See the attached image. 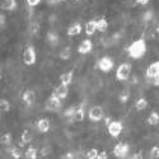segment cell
<instances>
[{
  "instance_id": "6da1fadb",
  "label": "cell",
  "mask_w": 159,
  "mask_h": 159,
  "mask_svg": "<svg viewBox=\"0 0 159 159\" xmlns=\"http://www.w3.org/2000/svg\"><path fill=\"white\" fill-rule=\"evenodd\" d=\"M127 54L131 59H141L145 54H147V43H145V39L139 38L136 41L132 42L129 47H127Z\"/></svg>"
},
{
  "instance_id": "7a4b0ae2",
  "label": "cell",
  "mask_w": 159,
  "mask_h": 159,
  "mask_svg": "<svg viewBox=\"0 0 159 159\" xmlns=\"http://www.w3.org/2000/svg\"><path fill=\"white\" fill-rule=\"evenodd\" d=\"M131 70H132L131 64H129V62H122V64L117 68V70H116V78H117V80L126 82L127 79L130 78V75H131Z\"/></svg>"
},
{
  "instance_id": "3957f363",
  "label": "cell",
  "mask_w": 159,
  "mask_h": 159,
  "mask_svg": "<svg viewBox=\"0 0 159 159\" xmlns=\"http://www.w3.org/2000/svg\"><path fill=\"white\" fill-rule=\"evenodd\" d=\"M37 60V54L33 46H27L25 50L23 51V62L27 66H32L36 64Z\"/></svg>"
},
{
  "instance_id": "277c9868",
  "label": "cell",
  "mask_w": 159,
  "mask_h": 159,
  "mask_svg": "<svg viewBox=\"0 0 159 159\" xmlns=\"http://www.w3.org/2000/svg\"><path fill=\"white\" fill-rule=\"evenodd\" d=\"M103 117H104V112L101 106H93L88 111V118L92 122H99L103 120Z\"/></svg>"
},
{
  "instance_id": "5b68a950",
  "label": "cell",
  "mask_w": 159,
  "mask_h": 159,
  "mask_svg": "<svg viewBox=\"0 0 159 159\" xmlns=\"http://www.w3.org/2000/svg\"><path fill=\"white\" fill-rule=\"evenodd\" d=\"M129 152H130L129 144L122 143V141L117 143V144L115 145V148H113V155H115L116 158H118V159H125V158L127 157Z\"/></svg>"
},
{
  "instance_id": "8992f818",
  "label": "cell",
  "mask_w": 159,
  "mask_h": 159,
  "mask_svg": "<svg viewBox=\"0 0 159 159\" xmlns=\"http://www.w3.org/2000/svg\"><path fill=\"white\" fill-rule=\"evenodd\" d=\"M113 60L110 56H103L97 61V68L103 71V73H108L113 69Z\"/></svg>"
},
{
  "instance_id": "52a82bcc",
  "label": "cell",
  "mask_w": 159,
  "mask_h": 159,
  "mask_svg": "<svg viewBox=\"0 0 159 159\" xmlns=\"http://www.w3.org/2000/svg\"><path fill=\"white\" fill-rule=\"evenodd\" d=\"M124 130V124L121 121H111V124L107 126V131L112 138H118L121 135V132Z\"/></svg>"
},
{
  "instance_id": "ba28073f",
  "label": "cell",
  "mask_w": 159,
  "mask_h": 159,
  "mask_svg": "<svg viewBox=\"0 0 159 159\" xmlns=\"http://www.w3.org/2000/svg\"><path fill=\"white\" fill-rule=\"evenodd\" d=\"M61 107V99L57 98L56 96L51 94L47 99H46V103H45V108L47 111H57L60 110Z\"/></svg>"
},
{
  "instance_id": "9c48e42d",
  "label": "cell",
  "mask_w": 159,
  "mask_h": 159,
  "mask_svg": "<svg viewBox=\"0 0 159 159\" xmlns=\"http://www.w3.org/2000/svg\"><path fill=\"white\" fill-rule=\"evenodd\" d=\"M92 50H93V42L90 41V39H83V41L80 42V45L78 46V52L80 55H88L92 52Z\"/></svg>"
},
{
  "instance_id": "30bf717a",
  "label": "cell",
  "mask_w": 159,
  "mask_h": 159,
  "mask_svg": "<svg viewBox=\"0 0 159 159\" xmlns=\"http://www.w3.org/2000/svg\"><path fill=\"white\" fill-rule=\"evenodd\" d=\"M52 94L56 96L57 98H60L61 101L65 99L66 97H68V94H69V85H65V84H61V83H60V84L54 89Z\"/></svg>"
},
{
  "instance_id": "8fae6325",
  "label": "cell",
  "mask_w": 159,
  "mask_h": 159,
  "mask_svg": "<svg viewBox=\"0 0 159 159\" xmlns=\"http://www.w3.org/2000/svg\"><path fill=\"white\" fill-rule=\"evenodd\" d=\"M36 93H34V90H32V89H27L23 93V96H22V99H23V102L27 104V106H33L34 104V102H36Z\"/></svg>"
},
{
  "instance_id": "7c38bea8",
  "label": "cell",
  "mask_w": 159,
  "mask_h": 159,
  "mask_svg": "<svg viewBox=\"0 0 159 159\" xmlns=\"http://www.w3.org/2000/svg\"><path fill=\"white\" fill-rule=\"evenodd\" d=\"M83 31V27H82V24L79 23V22H75L73 24H70L68 30H66V33H68L69 37H74V36H78V34H80Z\"/></svg>"
},
{
  "instance_id": "4fadbf2b",
  "label": "cell",
  "mask_w": 159,
  "mask_h": 159,
  "mask_svg": "<svg viewBox=\"0 0 159 159\" xmlns=\"http://www.w3.org/2000/svg\"><path fill=\"white\" fill-rule=\"evenodd\" d=\"M46 42H47L50 46L55 47V46H57L59 42H60V37H59V34H57L56 32L48 31V32L46 33Z\"/></svg>"
},
{
  "instance_id": "5bb4252c",
  "label": "cell",
  "mask_w": 159,
  "mask_h": 159,
  "mask_svg": "<svg viewBox=\"0 0 159 159\" xmlns=\"http://www.w3.org/2000/svg\"><path fill=\"white\" fill-rule=\"evenodd\" d=\"M159 73V60L152 62L148 68H147V71H145V74H147V78H150V79H154V76Z\"/></svg>"
},
{
  "instance_id": "9a60e30c",
  "label": "cell",
  "mask_w": 159,
  "mask_h": 159,
  "mask_svg": "<svg viewBox=\"0 0 159 159\" xmlns=\"http://www.w3.org/2000/svg\"><path fill=\"white\" fill-rule=\"evenodd\" d=\"M50 127H51V124H50L48 118H39V120L37 121V130L41 132V134H46V132H48Z\"/></svg>"
},
{
  "instance_id": "2e32d148",
  "label": "cell",
  "mask_w": 159,
  "mask_h": 159,
  "mask_svg": "<svg viewBox=\"0 0 159 159\" xmlns=\"http://www.w3.org/2000/svg\"><path fill=\"white\" fill-rule=\"evenodd\" d=\"M97 30V20L96 19H90L85 23V33L87 36H93Z\"/></svg>"
},
{
  "instance_id": "e0dca14e",
  "label": "cell",
  "mask_w": 159,
  "mask_h": 159,
  "mask_svg": "<svg viewBox=\"0 0 159 159\" xmlns=\"http://www.w3.org/2000/svg\"><path fill=\"white\" fill-rule=\"evenodd\" d=\"M60 83L61 84H65V85H70L74 80V71H68V73H64L60 75Z\"/></svg>"
},
{
  "instance_id": "ac0fdd59",
  "label": "cell",
  "mask_w": 159,
  "mask_h": 159,
  "mask_svg": "<svg viewBox=\"0 0 159 159\" xmlns=\"http://www.w3.org/2000/svg\"><path fill=\"white\" fill-rule=\"evenodd\" d=\"M84 117H85V111H84V104L83 103H80L76 107V112H75V116L73 117L74 120L76 121V122H82L83 120H84Z\"/></svg>"
},
{
  "instance_id": "d6986e66",
  "label": "cell",
  "mask_w": 159,
  "mask_h": 159,
  "mask_svg": "<svg viewBox=\"0 0 159 159\" xmlns=\"http://www.w3.org/2000/svg\"><path fill=\"white\" fill-rule=\"evenodd\" d=\"M17 5H18L17 0H3V2H2V9L7 10V11L16 10Z\"/></svg>"
},
{
  "instance_id": "ffe728a7",
  "label": "cell",
  "mask_w": 159,
  "mask_h": 159,
  "mask_svg": "<svg viewBox=\"0 0 159 159\" xmlns=\"http://www.w3.org/2000/svg\"><path fill=\"white\" fill-rule=\"evenodd\" d=\"M97 30L101 32V33H104L106 31L108 30V22L106 18H99L97 20Z\"/></svg>"
},
{
  "instance_id": "44dd1931",
  "label": "cell",
  "mask_w": 159,
  "mask_h": 159,
  "mask_svg": "<svg viewBox=\"0 0 159 159\" xmlns=\"http://www.w3.org/2000/svg\"><path fill=\"white\" fill-rule=\"evenodd\" d=\"M7 152H8V153H10V155L13 157V159H20V158H22V155H23L22 149H20V148H18V147L8 148V149H7Z\"/></svg>"
},
{
  "instance_id": "7402d4cb",
  "label": "cell",
  "mask_w": 159,
  "mask_h": 159,
  "mask_svg": "<svg viewBox=\"0 0 159 159\" xmlns=\"http://www.w3.org/2000/svg\"><path fill=\"white\" fill-rule=\"evenodd\" d=\"M39 150L36 149V148H28L27 150L24 152V158L25 159H37V155H38Z\"/></svg>"
},
{
  "instance_id": "603a6c76",
  "label": "cell",
  "mask_w": 159,
  "mask_h": 159,
  "mask_svg": "<svg viewBox=\"0 0 159 159\" xmlns=\"http://www.w3.org/2000/svg\"><path fill=\"white\" fill-rule=\"evenodd\" d=\"M148 124L150 125V126H155V125H158L159 124V113L158 112H155V111H153V112H150V115L148 116Z\"/></svg>"
},
{
  "instance_id": "cb8c5ba5",
  "label": "cell",
  "mask_w": 159,
  "mask_h": 159,
  "mask_svg": "<svg viewBox=\"0 0 159 159\" xmlns=\"http://www.w3.org/2000/svg\"><path fill=\"white\" fill-rule=\"evenodd\" d=\"M20 140H23L25 144H30L33 140V134L30 130H23L22 135H20Z\"/></svg>"
},
{
  "instance_id": "d4e9b609",
  "label": "cell",
  "mask_w": 159,
  "mask_h": 159,
  "mask_svg": "<svg viewBox=\"0 0 159 159\" xmlns=\"http://www.w3.org/2000/svg\"><path fill=\"white\" fill-rule=\"evenodd\" d=\"M147 107H148V101H147V98H139V99L135 102V108H136L138 111H144Z\"/></svg>"
},
{
  "instance_id": "484cf974",
  "label": "cell",
  "mask_w": 159,
  "mask_h": 159,
  "mask_svg": "<svg viewBox=\"0 0 159 159\" xmlns=\"http://www.w3.org/2000/svg\"><path fill=\"white\" fill-rule=\"evenodd\" d=\"M60 59L61 60H64V61H66V60H69L70 57H71V48L68 46V47H64L62 50H61V52H60Z\"/></svg>"
},
{
  "instance_id": "4316f807",
  "label": "cell",
  "mask_w": 159,
  "mask_h": 159,
  "mask_svg": "<svg viewBox=\"0 0 159 159\" xmlns=\"http://www.w3.org/2000/svg\"><path fill=\"white\" fill-rule=\"evenodd\" d=\"M130 99V90L129 89H124L120 92V94H118V101L121 103H127V101Z\"/></svg>"
},
{
  "instance_id": "83f0119b",
  "label": "cell",
  "mask_w": 159,
  "mask_h": 159,
  "mask_svg": "<svg viewBox=\"0 0 159 159\" xmlns=\"http://www.w3.org/2000/svg\"><path fill=\"white\" fill-rule=\"evenodd\" d=\"M11 141H13V138H11L10 132H5V134L0 136V143H2V145H10Z\"/></svg>"
},
{
  "instance_id": "f1b7e54d",
  "label": "cell",
  "mask_w": 159,
  "mask_h": 159,
  "mask_svg": "<svg viewBox=\"0 0 159 159\" xmlns=\"http://www.w3.org/2000/svg\"><path fill=\"white\" fill-rule=\"evenodd\" d=\"M10 102L8 101V99H5V98H2L0 99V110H2V112H9L10 111Z\"/></svg>"
},
{
  "instance_id": "f546056e",
  "label": "cell",
  "mask_w": 159,
  "mask_h": 159,
  "mask_svg": "<svg viewBox=\"0 0 159 159\" xmlns=\"http://www.w3.org/2000/svg\"><path fill=\"white\" fill-rule=\"evenodd\" d=\"M75 112H76V107L75 106H70V107L64 110V116L68 117V118H73L75 116Z\"/></svg>"
},
{
  "instance_id": "4dcf8cb0",
  "label": "cell",
  "mask_w": 159,
  "mask_h": 159,
  "mask_svg": "<svg viewBox=\"0 0 159 159\" xmlns=\"http://www.w3.org/2000/svg\"><path fill=\"white\" fill-rule=\"evenodd\" d=\"M98 154H99V152H98L96 148H93V149L87 150L85 158H87V159H97V158H98Z\"/></svg>"
},
{
  "instance_id": "1f68e13d",
  "label": "cell",
  "mask_w": 159,
  "mask_h": 159,
  "mask_svg": "<svg viewBox=\"0 0 159 159\" xmlns=\"http://www.w3.org/2000/svg\"><path fill=\"white\" fill-rule=\"evenodd\" d=\"M51 153H52V148H51V145H45V147H42L41 149H39V154H41V157H42V158L48 157Z\"/></svg>"
},
{
  "instance_id": "d6a6232c",
  "label": "cell",
  "mask_w": 159,
  "mask_h": 159,
  "mask_svg": "<svg viewBox=\"0 0 159 159\" xmlns=\"http://www.w3.org/2000/svg\"><path fill=\"white\" fill-rule=\"evenodd\" d=\"M149 159H159V147H153L150 149Z\"/></svg>"
},
{
  "instance_id": "836d02e7",
  "label": "cell",
  "mask_w": 159,
  "mask_h": 159,
  "mask_svg": "<svg viewBox=\"0 0 159 159\" xmlns=\"http://www.w3.org/2000/svg\"><path fill=\"white\" fill-rule=\"evenodd\" d=\"M150 19H153V11L149 10L147 13H144V16H143V20L144 22H149Z\"/></svg>"
},
{
  "instance_id": "e575fe53",
  "label": "cell",
  "mask_w": 159,
  "mask_h": 159,
  "mask_svg": "<svg viewBox=\"0 0 159 159\" xmlns=\"http://www.w3.org/2000/svg\"><path fill=\"white\" fill-rule=\"evenodd\" d=\"M25 2H27V5L30 8H34V7H37L39 3H41V0H25Z\"/></svg>"
},
{
  "instance_id": "d590c367",
  "label": "cell",
  "mask_w": 159,
  "mask_h": 159,
  "mask_svg": "<svg viewBox=\"0 0 159 159\" xmlns=\"http://www.w3.org/2000/svg\"><path fill=\"white\" fill-rule=\"evenodd\" d=\"M61 159H75V154L73 152H68L61 155Z\"/></svg>"
},
{
  "instance_id": "8d00e7d4",
  "label": "cell",
  "mask_w": 159,
  "mask_h": 159,
  "mask_svg": "<svg viewBox=\"0 0 159 159\" xmlns=\"http://www.w3.org/2000/svg\"><path fill=\"white\" fill-rule=\"evenodd\" d=\"M5 22H7V17L2 13V14H0V27H2V30L5 27Z\"/></svg>"
},
{
  "instance_id": "74e56055",
  "label": "cell",
  "mask_w": 159,
  "mask_h": 159,
  "mask_svg": "<svg viewBox=\"0 0 159 159\" xmlns=\"http://www.w3.org/2000/svg\"><path fill=\"white\" fill-rule=\"evenodd\" d=\"M127 159H144V157H143V153H135Z\"/></svg>"
},
{
  "instance_id": "f35d334b",
  "label": "cell",
  "mask_w": 159,
  "mask_h": 159,
  "mask_svg": "<svg viewBox=\"0 0 159 159\" xmlns=\"http://www.w3.org/2000/svg\"><path fill=\"white\" fill-rule=\"evenodd\" d=\"M97 159H108V154H107V152H99V154H98V158Z\"/></svg>"
},
{
  "instance_id": "ab89813d",
  "label": "cell",
  "mask_w": 159,
  "mask_h": 159,
  "mask_svg": "<svg viewBox=\"0 0 159 159\" xmlns=\"http://www.w3.org/2000/svg\"><path fill=\"white\" fill-rule=\"evenodd\" d=\"M153 84H154L155 87H159V73L154 76V79H153Z\"/></svg>"
},
{
  "instance_id": "60d3db41",
  "label": "cell",
  "mask_w": 159,
  "mask_h": 159,
  "mask_svg": "<svg viewBox=\"0 0 159 159\" xmlns=\"http://www.w3.org/2000/svg\"><path fill=\"white\" fill-rule=\"evenodd\" d=\"M135 2L139 4V5H147L150 0H135Z\"/></svg>"
},
{
  "instance_id": "b9f144b4",
  "label": "cell",
  "mask_w": 159,
  "mask_h": 159,
  "mask_svg": "<svg viewBox=\"0 0 159 159\" xmlns=\"http://www.w3.org/2000/svg\"><path fill=\"white\" fill-rule=\"evenodd\" d=\"M111 121H112L111 117H104V125H106V126H108V125L111 124Z\"/></svg>"
},
{
  "instance_id": "7bdbcfd3",
  "label": "cell",
  "mask_w": 159,
  "mask_h": 159,
  "mask_svg": "<svg viewBox=\"0 0 159 159\" xmlns=\"http://www.w3.org/2000/svg\"><path fill=\"white\" fill-rule=\"evenodd\" d=\"M24 145H25V143H24L23 140H19V141H18V145H17V147L22 149V148H24Z\"/></svg>"
},
{
  "instance_id": "ee69618b",
  "label": "cell",
  "mask_w": 159,
  "mask_h": 159,
  "mask_svg": "<svg viewBox=\"0 0 159 159\" xmlns=\"http://www.w3.org/2000/svg\"><path fill=\"white\" fill-rule=\"evenodd\" d=\"M32 32H33V33H37V32H38V25H37V24H34L33 27H32Z\"/></svg>"
},
{
  "instance_id": "f6af8a7d",
  "label": "cell",
  "mask_w": 159,
  "mask_h": 159,
  "mask_svg": "<svg viewBox=\"0 0 159 159\" xmlns=\"http://www.w3.org/2000/svg\"><path fill=\"white\" fill-rule=\"evenodd\" d=\"M60 2H64V0H48L50 4H54V3H60Z\"/></svg>"
},
{
  "instance_id": "bcb514c9",
  "label": "cell",
  "mask_w": 159,
  "mask_h": 159,
  "mask_svg": "<svg viewBox=\"0 0 159 159\" xmlns=\"http://www.w3.org/2000/svg\"><path fill=\"white\" fill-rule=\"evenodd\" d=\"M74 2H80V0H74Z\"/></svg>"
}]
</instances>
